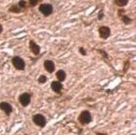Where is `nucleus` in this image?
Instances as JSON below:
<instances>
[{"label": "nucleus", "instance_id": "f257e3e1", "mask_svg": "<svg viewBox=\"0 0 136 135\" xmlns=\"http://www.w3.org/2000/svg\"><path fill=\"white\" fill-rule=\"evenodd\" d=\"M77 120L81 125L82 126L88 125L93 121V117H92V114L89 111L84 110L79 114Z\"/></svg>", "mask_w": 136, "mask_h": 135}, {"label": "nucleus", "instance_id": "f03ea898", "mask_svg": "<svg viewBox=\"0 0 136 135\" xmlns=\"http://www.w3.org/2000/svg\"><path fill=\"white\" fill-rule=\"evenodd\" d=\"M32 121H33V123L35 124V125L41 128V129H43V128L45 127L46 123H47L45 117L41 113L35 114V115L33 116V117H32Z\"/></svg>", "mask_w": 136, "mask_h": 135}, {"label": "nucleus", "instance_id": "7ed1b4c3", "mask_svg": "<svg viewBox=\"0 0 136 135\" xmlns=\"http://www.w3.org/2000/svg\"><path fill=\"white\" fill-rule=\"evenodd\" d=\"M12 64L13 67L18 71H25V62L19 56H13L12 58Z\"/></svg>", "mask_w": 136, "mask_h": 135}, {"label": "nucleus", "instance_id": "20e7f679", "mask_svg": "<svg viewBox=\"0 0 136 135\" xmlns=\"http://www.w3.org/2000/svg\"><path fill=\"white\" fill-rule=\"evenodd\" d=\"M31 94L29 92H24V93L20 94L19 97V102L21 104L22 107H26L30 105V102H31Z\"/></svg>", "mask_w": 136, "mask_h": 135}, {"label": "nucleus", "instance_id": "39448f33", "mask_svg": "<svg viewBox=\"0 0 136 135\" xmlns=\"http://www.w3.org/2000/svg\"><path fill=\"white\" fill-rule=\"evenodd\" d=\"M39 10L44 16L47 17L53 13V6L50 3H41L39 6Z\"/></svg>", "mask_w": 136, "mask_h": 135}, {"label": "nucleus", "instance_id": "423d86ee", "mask_svg": "<svg viewBox=\"0 0 136 135\" xmlns=\"http://www.w3.org/2000/svg\"><path fill=\"white\" fill-rule=\"evenodd\" d=\"M98 34L100 38H102L103 40H107L108 38H109L111 35V30L108 26H101L98 28Z\"/></svg>", "mask_w": 136, "mask_h": 135}, {"label": "nucleus", "instance_id": "0eeeda50", "mask_svg": "<svg viewBox=\"0 0 136 135\" xmlns=\"http://www.w3.org/2000/svg\"><path fill=\"white\" fill-rule=\"evenodd\" d=\"M0 109L6 114L7 116H9L13 112V107L10 103L7 102H0Z\"/></svg>", "mask_w": 136, "mask_h": 135}, {"label": "nucleus", "instance_id": "6e6552de", "mask_svg": "<svg viewBox=\"0 0 136 135\" xmlns=\"http://www.w3.org/2000/svg\"><path fill=\"white\" fill-rule=\"evenodd\" d=\"M50 87H51V90L55 93L62 95V89H63V85H62V82H60L58 81H53L51 82V84H50Z\"/></svg>", "mask_w": 136, "mask_h": 135}, {"label": "nucleus", "instance_id": "1a4fd4ad", "mask_svg": "<svg viewBox=\"0 0 136 135\" xmlns=\"http://www.w3.org/2000/svg\"><path fill=\"white\" fill-rule=\"evenodd\" d=\"M44 68H45V70L47 72L51 74L56 70L55 63H54V61H51V60H46V61H44Z\"/></svg>", "mask_w": 136, "mask_h": 135}, {"label": "nucleus", "instance_id": "9d476101", "mask_svg": "<svg viewBox=\"0 0 136 135\" xmlns=\"http://www.w3.org/2000/svg\"><path fill=\"white\" fill-rule=\"evenodd\" d=\"M30 49L35 55H38L40 53V46L37 45L34 40H30Z\"/></svg>", "mask_w": 136, "mask_h": 135}, {"label": "nucleus", "instance_id": "9b49d317", "mask_svg": "<svg viewBox=\"0 0 136 135\" xmlns=\"http://www.w3.org/2000/svg\"><path fill=\"white\" fill-rule=\"evenodd\" d=\"M56 76L58 81L62 82V81H65L66 78H67V73H66V71H63V70H59V71L56 73Z\"/></svg>", "mask_w": 136, "mask_h": 135}, {"label": "nucleus", "instance_id": "f8f14e48", "mask_svg": "<svg viewBox=\"0 0 136 135\" xmlns=\"http://www.w3.org/2000/svg\"><path fill=\"white\" fill-rule=\"evenodd\" d=\"M129 3V0H114V3L118 7H125Z\"/></svg>", "mask_w": 136, "mask_h": 135}, {"label": "nucleus", "instance_id": "ddd939ff", "mask_svg": "<svg viewBox=\"0 0 136 135\" xmlns=\"http://www.w3.org/2000/svg\"><path fill=\"white\" fill-rule=\"evenodd\" d=\"M120 18H121L122 22H123L124 25H130V24L132 23V19L128 16V15L124 14V15H122Z\"/></svg>", "mask_w": 136, "mask_h": 135}, {"label": "nucleus", "instance_id": "4468645a", "mask_svg": "<svg viewBox=\"0 0 136 135\" xmlns=\"http://www.w3.org/2000/svg\"><path fill=\"white\" fill-rule=\"evenodd\" d=\"M8 11L11 12V13H19L21 12V8L18 6V5H13L8 8Z\"/></svg>", "mask_w": 136, "mask_h": 135}, {"label": "nucleus", "instance_id": "2eb2a0df", "mask_svg": "<svg viewBox=\"0 0 136 135\" xmlns=\"http://www.w3.org/2000/svg\"><path fill=\"white\" fill-rule=\"evenodd\" d=\"M47 80H48V78H47L46 76H45V75H40L38 78V82L40 83V84H45L47 81Z\"/></svg>", "mask_w": 136, "mask_h": 135}, {"label": "nucleus", "instance_id": "dca6fc26", "mask_svg": "<svg viewBox=\"0 0 136 135\" xmlns=\"http://www.w3.org/2000/svg\"><path fill=\"white\" fill-rule=\"evenodd\" d=\"M40 2H41V0H29V3L31 7H35Z\"/></svg>", "mask_w": 136, "mask_h": 135}, {"label": "nucleus", "instance_id": "f3484780", "mask_svg": "<svg viewBox=\"0 0 136 135\" xmlns=\"http://www.w3.org/2000/svg\"><path fill=\"white\" fill-rule=\"evenodd\" d=\"M26 4H27L26 1H25V0H20L18 3V6L20 8H25V7H26Z\"/></svg>", "mask_w": 136, "mask_h": 135}, {"label": "nucleus", "instance_id": "a211bd4d", "mask_svg": "<svg viewBox=\"0 0 136 135\" xmlns=\"http://www.w3.org/2000/svg\"><path fill=\"white\" fill-rule=\"evenodd\" d=\"M79 52H80V54H81V55H87V51L83 47H80L79 48Z\"/></svg>", "mask_w": 136, "mask_h": 135}, {"label": "nucleus", "instance_id": "6ab92c4d", "mask_svg": "<svg viewBox=\"0 0 136 135\" xmlns=\"http://www.w3.org/2000/svg\"><path fill=\"white\" fill-rule=\"evenodd\" d=\"M103 16H104V14H103V9H101L99 11V13H98V19H103Z\"/></svg>", "mask_w": 136, "mask_h": 135}, {"label": "nucleus", "instance_id": "aec40b11", "mask_svg": "<svg viewBox=\"0 0 136 135\" xmlns=\"http://www.w3.org/2000/svg\"><path fill=\"white\" fill-rule=\"evenodd\" d=\"M96 134L97 135H108L107 134H105V133H100V132H96Z\"/></svg>", "mask_w": 136, "mask_h": 135}, {"label": "nucleus", "instance_id": "412c9836", "mask_svg": "<svg viewBox=\"0 0 136 135\" xmlns=\"http://www.w3.org/2000/svg\"><path fill=\"white\" fill-rule=\"evenodd\" d=\"M3 25H0V34H2V32H3Z\"/></svg>", "mask_w": 136, "mask_h": 135}]
</instances>
